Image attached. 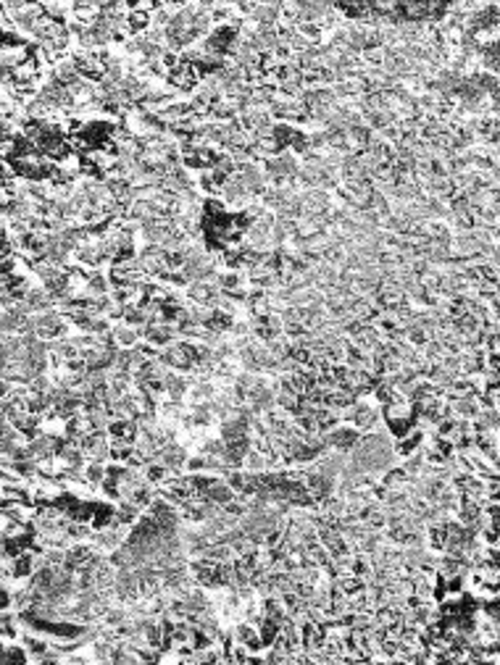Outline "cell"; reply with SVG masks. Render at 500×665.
<instances>
[{
    "mask_svg": "<svg viewBox=\"0 0 500 665\" xmlns=\"http://www.w3.org/2000/svg\"><path fill=\"white\" fill-rule=\"evenodd\" d=\"M111 340L119 350H130V347H135V345L140 342V329L119 321V323H113L111 326Z\"/></svg>",
    "mask_w": 500,
    "mask_h": 665,
    "instance_id": "obj_1",
    "label": "cell"
}]
</instances>
